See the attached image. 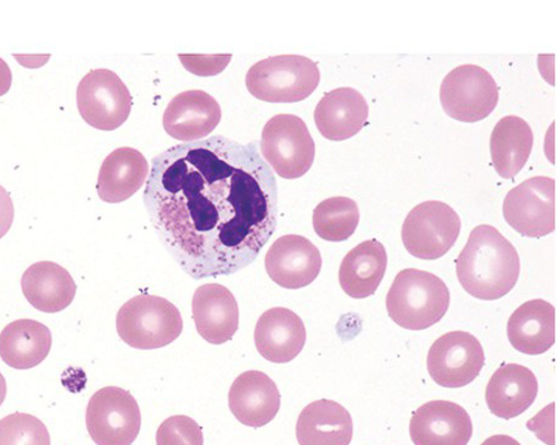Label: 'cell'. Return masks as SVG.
<instances>
[{
	"mask_svg": "<svg viewBox=\"0 0 560 445\" xmlns=\"http://www.w3.org/2000/svg\"><path fill=\"white\" fill-rule=\"evenodd\" d=\"M144 203L188 277H228L259 257L278 226L277 177L254 143L214 136L151 161Z\"/></svg>",
	"mask_w": 560,
	"mask_h": 445,
	"instance_id": "obj_1",
	"label": "cell"
},
{
	"mask_svg": "<svg viewBox=\"0 0 560 445\" xmlns=\"http://www.w3.org/2000/svg\"><path fill=\"white\" fill-rule=\"evenodd\" d=\"M455 265L462 288L482 301L505 297L517 285L521 271L515 246L488 224L472 230Z\"/></svg>",
	"mask_w": 560,
	"mask_h": 445,
	"instance_id": "obj_2",
	"label": "cell"
},
{
	"mask_svg": "<svg viewBox=\"0 0 560 445\" xmlns=\"http://www.w3.org/2000/svg\"><path fill=\"white\" fill-rule=\"evenodd\" d=\"M450 305L451 292L444 281L417 269L398 272L386 297L388 316L408 330H424L439 324Z\"/></svg>",
	"mask_w": 560,
	"mask_h": 445,
	"instance_id": "obj_3",
	"label": "cell"
},
{
	"mask_svg": "<svg viewBox=\"0 0 560 445\" xmlns=\"http://www.w3.org/2000/svg\"><path fill=\"white\" fill-rule=\"evenodd\" d=\"M320 72L315 61L300 55L272 56L252 66L246 89L252 96L268 103H298L318 87Z\"/></svg>",
	"mask_w": 560,
	"mask_h": 445,
	"instance_id": "obj_4",
	"label": "cell"
},
{
	"mask_svg": "<svg viewBox=\"0 0 560 445\" xmlns=\"http://www.w3.org/2000/svg\"><path fill=\"white\" fill-rule=\"evenodd\" d=\"M122 342L140 350H153L174 343L182 336L184 320L170 301L153 295L129 300L117 315Z\"/></svg>",
	"mask_w": 560,
	"mask_h": 445,
	"instance_id": "obj_5",
	"label": "cell"
},
{
	"mask_svg": "<svg viewBox=\"0 0 560 445\" xmlns=\"http://www.w3.org/2000/svg\"><path fill=\"white\" fill-rule=\"evenodd\" d=\"M260 149L267 164L282 178L305 176L315 163V140L298 116L272 117L262 129Z\"/></svg>",
	"mask_w": 560,
	"mask_h": 445,
	"instance_id": "obj_6",
	"label": "cell"
},
{
	"mask_svg": "<svg viewBox=\"0 0 560 445\" xmlns=\"http://www.w3.org/2000/svg\"><path fill=\"white\" fill-rule=\"evenodd\" d=\"M460 230V216L451 206L427 201L408 213L401 236L406 250L415 258L436 260L457 243Z\"/></svg>",
	"mask_w": 560,
	"mask_h": 445,
	"instance_id": "obj_7",
	"label": "cell"
},
{
	"mask_svg": "<svg viewBox=\"0 0 560 445\" xmlns=\"http://www.w3.org/2000/svg\"><path fill=\"white\" fill-rule=\"evenodd\" d=\"M85 424L97 445H131L141 429L139 403L125 388L103 387L91 397Z\"/></svg>",
	"mask_w": 560,
	"mask_h": 445,
	"instance_id": "obj_8",
	"label": "cell"
},
{
	"mask_svg": "<svg viewBox=\"0 0 560 445\" xmlns=\"http://www.w3.org/2000/svg\"><path fill=\"white\" fill-rule=\"evenodd\" d=\"M441 103L451 118L477 122L488 118L499 103V86L486 69L477 65H462L442 82Z\"/></svg>",
	"mask_w": 560,
	"mask_h": 445,
	"instance_id": "obj_9",
	"label": "cell"
},
{
	"mask_svg": "<svg viewBox=\"0 0 560 445\" xmlns=\"http://www.w3.org/2000/svg\"><path fill=\"white\" fill-rule=\"evenodd\" d=\"M78 107L88 125L112 131L128 120L132 97L117 73L107 69L93 70L79 84Z\"/></svg>",
	"mask_w": 560,
	"mask_h": 445,
	"instance_id": "obj_10",
	"label": "cell"
},
{
	"mask_svg": "<svg viewBox=\"0 0 560 445\" xmlns=\"http://www.w3.org/2000/svg\"><path fill=\"white\" fill-rule=\"evenodd\" d=\"M505 221L528 238H544L556 231V181L537 176L512 188L502 206Z\"/></svg>",
	"mask_w": 560,
	"mask_h": 445,
	"instance_id": "obj_11",
	"label": "cell"
},
{
	"mask_svg": "<svg viewBox=\"0 0 560 445\" xmlns=\"http://www.w3.org/2000/svg\"><path fill=\"white\" fill-rule=\"evenodd\" d=\"M486 365L479 340L468 331L455 330L436 339L427 358L435 384L459 388L471 384Z\"/></svg>",
	"mask_w": 560,
	"mask_h": 445,
	"instance_id": "obj_12",
	"label": "cell"
},
{
	"mask_svg": "<svg viewBox=\"0 0 560 445\" xmlns=\"http://www.w3.org/2000/svg\"><path fill=\"white\" fill-rule=\"evenodd\" d=\"M265 268L280 288L299 290L311 285L322 270L320 253L305 236L283 235L271 245Z\"/></svg>",
	"mask_w": 560,
	"mask_h": 445,
	"instance_id": "obj_13",
	"label": "cell"
},
{
	"mask_svg": "<svg viewBox=\"0 0 560 445\" xmlns=\"http://www.w3.org/2000/svg\"><path fill=\"white\" fill-rule=\"evenodd\" d=\"M410 435L415 445H468L472 422L458 403L431 401L413 413Z\"/></svg>",
	"mask_w": 560,
	"mask_h": 445,
	"instance_id": "obj_14",
	"label": "cell"
},
{
	"mask_svg": "<svg viewBox=\"0 0 560 445\" xmlns=\"http://www.w3.org/2000/svg\"><path fill=\"white\" fill-rule=\"evenodd\" d=\"M192 317L198 335L210 344L221 346L230 342L238 331V302L226 288L208 283L195 292Z\"/></svg>",
	"mask_w": 560,
	"mask_h": 445,
	"instance_id": "obj_15",
	"label": "cell"
},
{
	"mask_svg": "<svg viewBox=\"0 0 560 445\" xmlns=\"http://www.w3.org/2000/svg\"><path fill=\"white\" fill-rule=\"evenodd\" d=\"M220 104L205 91L194 90L179 93L170 102L164 115V129L176 140H202L220 125Z\"/></svg>",
	"mask_w": 560,
	"mask_h": 445,
	"instance_id": "obj_16",
	"label": "cell"
},
{
	"mask_svg": "<svg viewBox=\"0 0 560 445\" xmlns=\"http://www.w3.org/2000/svg\"><path fill=\"white\" fill-rule=\"evenodd\" d=\"M254 337L256 349L264 359L273 364H288L305 348L307 331L293 311L277 307L261 315Z\"/></svg>",
	"mask_w": 560,
	"mask_h": 445,
	"instance_id": "obj_17",
	"label": "cell"
},
{
	"mask_svg": "<svg viewBox=\"0 0 560 445\" xmlns=\"http://www.w3.org/2000/svg\"><path fill=\"white\" fill-rule=\"evenodd\" d=\"M280 407L278 385L267 374L250 371L235 378L230 391V409L242 424L264 428L278 415Z\"/></svg>",
	"mask_w": 560,
	"mask_h": 445,
	"instance_id": "obj_18",
	"label": "cell"
},
{
	"mask_svg": "<svg viewBox=\"0 0 560 445\" xmlns=\"http://www.w3.org/2000/svg\"><path fill=\"white\" fill-rule=\"evenodd\" d=\"M369 106L362 93L343 87L330 91L319 101L315 121L322 137L330 141L353 138L364 128Z\"/></svg>",
	"mask_w": 560,
	"mask_h": 445,
	"instance_id": "obj_19",
	"label": "cell"
},
{
	"mask_svg": "<svg viewBox=\"0 0 560 445\" xmlns=\"http://www.w3.org/2000/svg\"><path fill=\"white\" fill-rule=\"evenodd\" d=\"M538 395L536 375L528 367L504 364L490 378L487 403L491 413L502 420H512L525 413Z\"/></svg>",
	"mask_w": 560,
	"mask_h": 445,
	"instance_id": "obj_20",
	"label": "cell"
},
{
	"mask_svg": "<svg viewBox=\"0 0 560 445\" xmlns=\"http://www.w3.org/2000/svg\"><path fill=\"white\" fill-rule=\"evenodd\" d=\"M508 338L517 352L540 355L556 343V309L545 300H533L511 315Z\"/></svg>",
	"mask_w": 560,
	"mask_h": 445,
	"instance_id": "obj_21",
	"label": "cell"
},
{
	"mask_svg": "<svg viewBox=\"0 0 560 445\" xmlns=\"http://www.w3.org/2000/svg\"><path fill=\"white\" fill-rule=\"evenodd\" d=\"M22 290L27 302L37 311L59 314L73 302L78 285L61 265L40 261L24 272Z\"/></svg>",
	"mask_w": 560,
	"mask_h": 445,
	"instance_id": "obj_22",
	"label": "cell"
},
{
	"mask_svg": "<svg viewBox=\"0 0 560 445\" xmlns=\"http://www.w3.org/2000/svg\"><path fill=\"white\" fill-rule=\"evenodd\" d=\"M150 173L148 160L139 150L119 148L103 161L97 192L103 202L121 203L135 196Z\"/></svg>",
	"mask_w": 560,
	"mask_h": 445,
	"instance_id": "obj_23",
	"label": "cell"
},
{
	"mask_svg": "<svg viewBox=\"0 0 560 445\" xmlns=\"http://www.w3.org/2000/svg\"><path fill=\"white\" fill-rule=\"evenodd\" d=\"M353 434V419L348 410L326 399L305 407L296 425L300 445H349Z\"/></svg>",
	"mask_w": 560,
	"mask_h": 445,
	"instance_id": "obj_24",
	"label": "cell"
},
{
	"mask_svg": "<svg viewBox=\"0 0 560 445\" xmlns=\"http://www.w3.org/2000/svg\"><path fill=\"white\" fill-rule=\"evenodd\" d=\"M386 269L385 246L376 239L360 243L340 264V286L351 298L373 296L384 280Z\"/></svg>",
	"mask_w": 560,
	"mask_h": 445,
	"instance_id": "obj_25",
	"label": "cell"
},
{
	"mask_svg": "<svg viewBox=\"0 0 560 445\" xmlns=\"http://www.w3.org/2000/svg\"><path fill=\"white\" fill-rule=\"evenodd\" d=\"M52 335L49 328L33 319H18L0 333V358L16 371H28L49 356Z\"/></svg>",
	"mask_w": 560,
	"mask_h": 445,
	"instance_id": "obj_26",
	"label": "cell"
},
{
	"mask_svg": "<svg viewBox=\"0 0 560 445\" xmlns=\"http://www.w3.org/2000/svg\"><path fill=\"white\" fill-rule=\"evenodd\" d=\"M534 131L525 119L502 118L492 130L490 153L493 167L502 178H514L525 167L533 153Z\"/></svg>",
	"mask_w": 560,
	"mask_h": 445,
	"instance_id": "obj_27",
	"label": "cell"
},
{
	"mask_svg": "<svg viewBox=\"0 0 560 445\" xmlns=\"http://www.w3.org/2000/svg\"><path fill=\"white\" fill-rule=\"evenodd\" d=\"M359 221V207L348 197H331L320 202L312 218L319 238L334 243L348 241L355 233Z\"/></svg>",
	"mask_w": 560,
	"mask_h": 445,
	"instance_id": "obj_28",
	"label": "cell"
},
{
	"mask_svg": "<svg viewBox=\"0 0 560 445\" xmlns=\"http://www.w3.org/2000/svg\"><path fill=\"white\" fill-rule=\"evenodd\" d=\"M0 445H51V438L37 417L16 412L0 420Z\"/></svg>",
	"mask_w": 560,
	"mask_h": 445,
	"instance_id": "obj_29",
	"label": "cell"
},
{
	"mask_svg": "<svg viewBox=\"0 0 560 445\" xmlns=\"http://www.w3.org/2000/svg\"><path fill=\"white\" fill-rule=\"evenodd\" d=\"M203 432L191 417L173 415L161 423L156 432L158 445H203Z\"/></svg>",
	"mask_w": 560,
	"mask_h": 445,
	"instance_id": "obj_30",
	"label": "cell"
},
{
	"mask_svg": "<svg viewBox=\"0 0 560 445\" xmlns=\"http://www.w3.org/2000/svg\"><path fill=\"white\" fill-rule=\"evenodd\" d=\"M184 68L194 74L215 75L222 73L232 60V55H178Z\"/></svg>",
	"mask_w": 560,
	"mask_h": 445,
	"instance_id": "obj_31",
	"label": "cell"
},
{
	"mask_svg": "<svg viewBox=\"0 0 560 445\" xmlns=\"http://www.w3.org/2000/svg\"><path fill=\"white\" fill-rule=\"evenodd\" d=\"M14 204L11 195L3 186H0V239L11 231L14 222Z\"/></svg>",
	"mask_w": 560,
	"mask_h": 445,
	"instance_id": "obj_32",
	"label": "cell"
},
{
	"mask_svg": "<svg viewBox=\"0 0 560 445\" xmlns=\"http://www.w3.org/2000/svg\"><path fill=\"white\" fill-rule=\"evenodd\" d=\"M13 74L8 63L0 58V97L11 91Z\"/></svg>",
	"mask_w": 560,
	"mask_h": 445,
	"instance_id": "obj_33",
	"label": "cell"
},
{
	"mask_svg": "<svg viewBox=\"0 0 560 445\" xmlns=\"http://www.w3.org/2000/svg\"><path fill=\"white\" fill-rule=\"evenodd\" d=\"M481 445H521L515 438L510 437V435L498 434L492 435V437L488 438Z\"/></svg>",
	"mask_w": 560,
	"mask_h": 445,
	"instance_id": "obj_34",
	"label": "cell"
},
{
	"mask_svg": "<svg viewBox=\"0 0 560 445\" xmlns=\"http://www.w3.org/2000/svg\"><path fill=\"white\" fill-rule=\"evenodd\" d=\"M7 393H8V386H7L5 378L2 374H0V406H2L4 403Z\"/></svg>",
	"mask_w": 560,
	"mask_h": 445,
	"instance_id": "obj_35",
	"label": "cell"
}]
</instances>
